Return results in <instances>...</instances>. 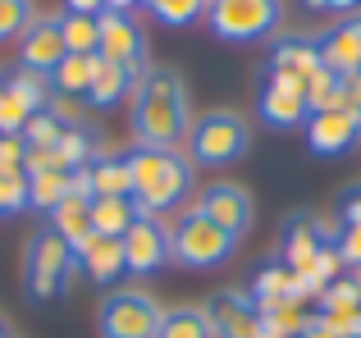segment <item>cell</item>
Segmentation results:
<instances>
[{
    "instance_id": "obj_1",
    "label": "cell",
    "mask_w": 361,
    "mask_h": 338,
    "mask_svg": "<svg viewBox=\"0 0 361 338\" xmlns=\"http://www.w3.org/2000/svg\"><path fill=\"white\" fill-rule=\"evenodd\" d=\"M128 124L137 146H156V151H174L192 128V106H188V82L178 69H142L137 87L128 96Z\"/></svg>"
},
{
    "instance_id": "obj_2",
    "label": "cell",
    "mask_w": 361,
    "mask_h": 338,
    "mask_svg": "<svg viewBox=\"0 0 361 338\" xmlns=\"http://www.w3.org/2000/svg\"><path fill=\"white\" fill-rule=\"evenodd\" d=\"M133 174V206L137 215L160 220L165 211L183 206V196L192 192V161L178 151H156V146H133L123 151Z\"/></svg>"
},
{
    "instance_id": "obj_3",
    "label": "cell",
    "mask_w": 361,
    "mask_h": 338,
    "mask_svg": "<svg viewBox=\"0 0 361 338\" xmlns=\"http://www.w3.org/2000/svg\"><path fill=\"white\" fill-rule=\"evenodd\" d=\"M73 275H78V261H73V247L60 238V233L46 224L27 238L23 247V293L27 302H60L69 293Z\"/></svg>"
},
{
    "instance_id": "obj_4",
    "label": "cell",
    "mask_w": 361,
    "mask_h": 338,
    "mask_svg": "<svg viewBox=\"0 0 361 338\" xmlns=\"http://www.w3.org/2000/svg\"><path fill=\"white\" fill-rule=\"evenodd\" d=\"M247 146H252V124H247L238 110H206L188 128L192 165H206V169H224V165L243 161Z\"/></svg>"
},
{
    "instance_id": "obj_5",
    "label": "cell",
    "mask_w": 361,
    "mask_h": 338,
    "mask_svg": "<svg viewBox=\"0 0 361 338\" xmlns=\"http://www.w3.org/2000/svg\"><path fill=\"white\" fill-rule=\"evenodd\" d=\"M169 242H174V261L183 270H220L238 251V238L215 220H206L197 206L178 215V224L169 229Z\"/></svg>"
},
{
    "instance_id": "obj_6",
    "label": "cell",
    "mask_w": 361,
    "mask_h": 338,
    "mask_svg": "<svg viewBox=\"0 0 361 338\" xmlns=\"http://www.w3.org/2000/svg\"><path fill=\"white\" fill-rule=\"evenodd\" d=\"M206 23L220 42H265L283 23V0H211Z\"/></svg>"
},
{
    "instance_id": "obj_7",
    "label": "cell",
    "mask_w": 361,
    "mask_h": 338,
    "mask_svg": "<svg viewBox=\"0 0 361 338\" xmlns=\"http://www.w3.org/2000/svg\"><path fill=\"white\" fill-rule=\"evenodd\" d=\"M165 306L142 288H115L110 297H101L97 311V334L101 338H156Z\"/></svg>"
},
{
    "instance_id": "obj_8",
    "label": "cell",
    "mask_w": 361,
    "mask_h": 338,
    "mask_svg": "<svg viewBox=\"0 0 361 338\" xmlns=\"http://www.w3.org/2000/svg\"><path fill=\"white\" fill-rule=\"evenodd\" d=\"M97 60L106 64H123V69H147V32L133 18V9H106L101 14V46Z\"/></svg>"
},
{
    "instance_id": "obj_9",
    "label": "cell",
    "mask_w": 361,
    "mask_h": 338,
    "mask_svg": "<svg viewBox=\"0 0 361 338\" xmlns=\"http://www.w3.org/2000/svg\"><path fill=\"white\" fill-rule=\"evenodd\" d=\"M174 261V242H169V229L151 215H137L133 229L123 233V265L128 275H156Z\"/></svg>"
},
{
    "instance_id": "obj_10",
    "label": "cell",
    "mask_w": 361,
    "mask_h": 338,
    "mask_svg": "<svg viewBox=\"0 0 361 338\" xmlns=\"http://www.w3.org/2000/svg\"><path fill=\"white\" fill-rule=\"evenodd\" d=\"M206 315H211L215 338H261L265 334V315L261 306L252 302V293L243 288H224L206 302Z\"/></svg>"
},
{
    "instance_id": "obj_11",
    "label": "cell",
    "mask_w": 361,
    "mask_h": 338,
    "mask_svg": "<svg viewBox=\"0 0 361 338\" xmlns=\"http://www.w3.org/2000/svg\"><path fill=\"white\" fill-rule=\"evenodd\" d=\"M64 32H60V14H32V23L18 37V69H32L42 78H51V69L64 60Z\"/></svg>"
},
{
    "instance_id": "obj_12",
    "label": "cell",
    "mask_w": 361,
    "mask_h": 338,
    "mask_svg": "<svg viewBox=\"0 0 361 338\" xmlns=\"http://www.w3.org/2000/svg\"><path fill=\"white\" fill-rule=\"evenodd\" d=\"M256 115L261 124L270 128H298L311 119V106H307V82H293V78H270L265 73V87L256 96Z\"/></svg>"
},
{
    "instance_id": "obj_13",
    "label": "cell",
    "mask_w": 361,
    "mask_h": 338,
    "mask_svg": "<svg viewBox=\"0 0 361 338\" xmlns=\"http://www.w3.org/2000/svg\"><path fill=\"white\" fill-rule=\"evenodd\" d=\"M325 247H334V233L325 229V220H316V215H293V220L283 224V238H279V261L293 275H302V270L316 265V256Z\"/></svg>"
},
{
    "instance_id": "obj_14",
    "label": "cell",
    "mask_w": 361,
    "mask_h": 338,
    "mask_svg": "<svg viewBox=\"0 0 361 338\" xmlns=\"http://www.w3.org/2000/svg\"><path fill=\"white\" fill-rule=\"evenodd\" d=\"M197 211H202L206 220H215L220 229H229L233 238L243 242V233L252 229L256 206H252V192H247L243 183H211L202 196H197Z\"/></svg>"
},
{
    "instance_id": "obj_15",
    "label": "cell",
    "mask_w": 361,
    "mask_h": 338,
    "mask_svg": "<svg viewBox=\"0 0 361 338\" xmlns=\"http://www.w3.org/2000/svg\"><path fill=\"white\" fill-rule=\"evenodd\" d=\"M357 142H361V119L353 110H320V115L307 119V146L325 161L353 151Z\"/></svg>"
},
{
    "instance_id": "obj_16",
    "label": "cell",
    "mask_w": 361,
    "mask_h": 338,
    "mask_svg": "<svg viewBox=\"0 0 361 338\" xmlns=\"http://www.w3.org/2000/svg\"><path fill=\"white\" fill-rule=\"evenodd\" d=\"M316 51H320V64L329 73H361V9L357 14H343L334 27L316 37Z\"/></svg>"
},
{
    "instance_id": "obj_17",
    "label": "cell",
    "mask_w": 361,
    "mask_h": 338,
    "mask_svg": "<svg viewBox=\"0 0 361 338\" xmlns=\"http://www.w3.org/2000/svg\"><path fill=\"white\" fill-rule=\"evenodd\" d=\"M73 261H78V275L101 284V288H110L119 275H128V265H123V238H110V233H87L73 247Z\"/></svg>"
},
{
    "instance_id": "obj_18",
    "label": "cell",
    "mask_w": 361,
    "mask_h": 338,
    "mask_svg": "<svg viewBox=\"0 0 361 338\" xmlns=\"http://www.w3.org/2000/svg\"><path fill=\"white\" fill-rule=\"evenodd\" d=\"M316 69H325L316 51V37H279L270 51V64H265L270 78H293V82H307Z\"/></svg>"
},
{
    "instance_id": "obj_19",
    "label": "cell",
    "mask_w": 361,
    "mask_h": 338,
    "mask_svg": "<svg viewBox=\"0 0 361 338\" xmlns=\"http://www.w3.org/2000/svg\"><path fill=\"white\" fill-rule=\"evenodd\" d=\"M247 293H252V302L261 306V311H270V306L298 302L302 288H298V275H293V270L283 265V261H270V265H265L261 275L252 279V288H247ZM307 302H311V297H307Z\"/></svg>"
},
{
    "instance_id": "obj_20",
    "label": "cell",
    "mask_w": 361,
    "mask_h": 338,
    "mask_svg": "<svg viewBox=\"0 0 361 338\" xmlns=\"http://www.w3.org/2000/svg\"><path fill=\"white\" fill-rule=\"evenodd\" d=\"M137 78H142L137 69H123V64H106V60H101L97 64V78H92V87H87V106H97V110L119 106L123 96H133Z\"/></svg>"
},
{
    "instance_id": "obj_21",
    "label": "cell",
    "mask_w": 361,
    "mask_h": 338,
    "mask_svg": "<svg viewBox=\"0 0 361 338\" xmlns=\"http://www.w3.org/2000/svg\"><path fill=\"white\" fill-rule=\"evenodd\" d=\"M55 151H60L64 169H87L101 156V137H97V128H92V124H64Z\"/></svg>"
},
{
    "instance_id": "obj_22",
    "label": "cell",
    "mask_w": 361,
    "mask_h": 338,
    "mask_svg": "<svg viewBox=\"0 0 361 338\" xmlns=\"http://www.w3.org/2000/svg\"><path fill=\"white\" fill-rule=\"evenodd\" d=\"M137 220V206L133 196H92V233H110V238H123Z\"/></svg>"
},
{
    "instance_id": "obj_23",
    "label": "cell",
    "mask_w": 361,
    "mask_h": 338,
    "mask_svg": "<svg viewBox=\"0 0 361 338\" xmlns=\"http://www.w3.org/2000/svg\"><path fill=\"white\" fill-rule=\"evenodd\" d=\"M97 55H64L51 69V92H64V96H87L92 78H97Z\"/></svg>"
},
{
    "instance_id": "obj_24",
    "label": "cell",
    "mask_w": 361,
    "mask_h": 338,
    "mask_svg": "<svg viewBox=\"0 0 361 338\" xmlns=\"http://www.w3.org/2000/svg\"><path fill=\"white\" fill-rule=\"evenodd\" d=\"M92 178V196H133V174L123 156H97L87 165Z\"/></svg>"
},
{
    "instance_id": "obj_25",
    "label": "cell",
    "mask_w": 361,
    "mask_h": 338,
    "mask_svg": "<svg viewBox=\"0 0 361 338\" xmlns=\"http://www.w3.org/2000/svg\"><path fill=\"white\" fill-rule=\"evenodd\" d=\"M156 338H215V330H211L206 306H169V311L160 315Z\"/></svg>"
},
{
    "instance_id": "obj_26",
    "label": "cell",
    "mask_w": 361,
    "mask_h": 338,
    "mask_svg": "<svg viewBox=\"0 0 361 338\" xmlns=\"http://www.w3.org/2000/svg\"><path fill=\"white\" fill-rule=\"evenodd\" d=\"M51 229L60 233L69 247H78V242L92 233V201H82V196H64V201L51 211Z\"/></svg>"
},
{
    "instance_id": "obj_27",
    "label": "cell",
    "mask_w": 361,
    "mask_h": 338,
    "mask_svg": "<svg viewBox=\"0 0 361 338\" xmlns=\"http://www.w3.org/2000/svg\"><path fill=\"white\" fill-rule=\"evenodd\" d=\"M60 32H64V51L69 55H97L101 46V14H60Z\"/></svg>"
},
{
    "instance_id": "obj_28",
    "label": "cell",
    "mask_w": 361,
    "mask_h": 338,
    "mask_svg": "<svg viewBox=\"0 0 361 338\" xmlns=\"http://www.w3.org/2000/svg\"><path fill=\"white\" fill-rule=\"evenodd\" d=\"M69 192H73V169H55V174H27V201H32V211H46V215H51Z\"/></svg>"
},
{
    "instance_id": "obj_29",
    "label": "cell",
    "mask_w": 361,
    "mask_h": 338,
    "mask_svg": "<svg viewBox=\"0 0 361 338\" xmlns=\"http://www.w3.org/2000/svg\"><path fill=\"white\" fill-rule=\"evenodd\" d=\"M307 106L311 115H320V110H343V78L329 69H316L307 78Z\"/></svg>"
},
{
    "instance_id": "obj_30",
    "label": "cell",
    "mask_w": 361,
    "mask_h": 338,
    "mask_svg": "<svg viewBox=\"0 0 361 338\" xmlns=\"http://www.w3.org/2000/svg\"><path fill=\"white\" fill-rule=\"evenodd\" d=\"M151 5V18L165 27H192L197 18H206V5L211 0H147Z\"/></svg>"
},
{
    "instance_id": "obj_31",
    "label": "cell",
    "mask_w": 361,
    "mask_h": 338,
    "mask_svg": "<svg viewBox=\"0 0 361 338\" xmlns=\"http://www.w3.org/2000/svg\"><path fill=\"white\" fill-rule=\"evenodd\" d=\"M0 78L23 96V106L32 110V115L37 110H51V78H42V73H32V69H14V73H0Z\"/></svg>"
},
{
    "instance_id": "obj_32",
    "label": "cell",
    "mask_w": 361,
    "mask_h": 338,
    "mask_svg": "<svg viewBox=\"0 0 361 338\" xmlns=\"http://www.w3.org/2000/svg\"><path fill=\"white\" fill-rule=\"evenodd\" d=\"M27 119H32V110H27L23 96H18V92L0 78V137H23V124H27Z\"/></svg>"
},
{
    "instance_id": "obj_33",
    "label": "cell",
    "mask_w": 361,
    "mask_h": 338,
    "mask_svg": "<svg viewBox=\"0 0 361 338\" xmlns=\"http://www.w3.org/2000/svg\"><path fill=\"white\" fill-rule=\"evenodd\" d=\"M64 124H69V119H64L60 110H37V115L23 124V142L27 146H55L60 133H64Z\"/></svg>"
},
{
    "instance_id": "obj_34",
    "label": "cell",
    "mask_w": 361,
    "mask_h": 338,
    "mask_svg": "<svg viewBox=\"0 0 361 338\" xmlns=\"http://www.w3.org/2000/svg\"><path fill=\"white\" fill-rule=\"evenodd\" d=\"M27 23H32V0H0V42L23 37Z\"/></svg>"
},
{
    "instance_id": "obj_35",
    "label": "cell",
    "mask_w": 361,
    "mask_h": 338,
    "mask_svg": "<svg viewBox=\"0 0 361 338\" xmlns=\"http://www.w3.org/2000/svg\"><path fill=\"white\" fill-rule=\"evenodd\" d=\"M0 201H5V215L32 211V201H27V174H5L0 178Z\"/></svg>"
},
{
    "instance_id": "obj_36",
    "label": "cell",
    "mask_w": 361,
    "mask_h": 338,
    "mask_svg": "<svg viewBox=\"0 0 361 338\" xmlns=\"http://www.w3.org/2000/svg\"><path fill=\"white\" fill-rule=\"evenodd\" d=\"M334 251H338V261H343V265L361 270V224H348V229H338Z\"/></svg>"
},
{
    "instance_id": "obj_37",
    "label": "cell",
    "mask_w": 361,
    "mask_h": 338,
    "mask_svg": "<svg viewBox=\"0 0 361 338\" xmlns=\"http://www.w3.org/2000/svg\"><path fill=\"white\" fill-rule=\"evenodd\" d=\"M55 169H64V161H60V151H55V146H27L23 174H55Z\"/></svg>"
},
{
    "instance_id": "obj_38",
    "label": "cell",
    "mask_w": 361,
    "mask_h": 338,
    "mask_svg": "<svg viewBox=\"0 0 361 338\" xmlns=\"http://www.w3.org/2000/svg\"><path fill=\"white\" fill-rule=\"evenodd\" d=\"M23 156H27L23 137H0V178L5 174H23Z\"/></svg>"
},
{
    "instance_id": "obj_39",
    "label": "cell",
    "mask_w": 361,
    "mask_h": 338,
    "mask_svg": "<svg viewBox=\"0 0 361 338\" xmlns=\"http://www.w3.org/2000/svg\"><path fill=\"white\" fill-rule=\"evenodd\" d=\"M348 224H361V183H348L338 196V229H348Z\"/></svg>"
},
{
    "instance_id": "obj_40",
    "label": "cell",
    "mask_w": 361,
    "mask_h": 338,
    "mask_svg": "<svg viewBox=\"0 0 361 338\" xmlns=\"http://www.w3.org/2000/svg\"><path fill=\"white\" fill-rule=\"evenodd\" d=\"M343 110L361 119V73H343Z\"/></svg>"
},
{
    "instance_id": "obj_41",
    "label": "cell",
    "mask_w": 361,
    "mask_h": 338,
    "mask_svg": "<svg viewBox=\"0 0 361 338\" xmlns=\"http://www.w3.org/2000/svg\"><path fill=\"white\" fill-rule=\"evenodd\" d=\"M69 14H106V0H64Z\"/></svg>"
},
{
    "instance_id": "obj_42",
    "label": "cell",
    "mask_w": 361,
    "mask_h": 338,
    "mask_svg": "<svg viewBox=\"0 0 361 338\" xmlns=\"http://www.w3.org/2000/svg\"><path fill=\"white\" fill-rule=\"evenodd\" d=\"M320 9H329V14H338V18H343V14H357V9H361V0H320Z\"/></svg>"
},
{
    "instance_id": "obj_43",
    "label": "cell",
    "mask_w": 361,
    "mask_h": 338,
    "mask_svg": "<svg viewBox=\"0 0 361 338\" xmlns=\"http://www.w3.org/2000/svg\"><path fill=\"white\" fill-rule=\"evenodd\" d=\"M302 338H353V334H334V330H325V325H316V320H311V330L302 334Z\"/></svg>"
},
{
    "instance_id": "obj_44",
    "label": "cell",
    "mask_w": 361,
    "mask_h": 338,
    "mask_svg": "<svg viewBox=\"0 0 361 338\" xmlns=\"http://www.w3.org/2000/svg\"><path fill=\"white\" fill-rule=\"evenodd\" d=\"M137 0H106V9H133Z\"/></svg>"
},
{
    "instance_id": "obj_45",
    "label": "cell",
    "mask_w": 361,
    "mask_h": 338,
    "mask_svg": "<svg viewBox=\"0 0 361 338\" xmlns=\"http://www.w3.org/2000/svg\"><path fill=\"white\" fill-rule=\"evenodd\" d=\"M0 338H14V334H9V325H5V315H0Z\"/></svg>"
},
{
    "instance_id": "obj_46",
    "label": "cell",
    "mask_w": 361,
    "mask_h": 338,
    "mask_svg": "<svg viewBox=\"0 0 361 338\" xmlns=\"http://www.w3.org/2000/svg\"><path fill=\"white\" fill-rule=\"evenodd\" d=\"M353 338H361V315H357V330H353Z\"/></svg>"
},
{
    "instance_id": "obj_47",
    "label": "cell",
    "mask_w": 361,
    "mask_h": 338,
    "mask_svg": "<svg viewBox=\"0 0 361 338\" xmlns=\"http://www.w3.org/2000/svg\"><path fill=\"white\" fill-rule=\"evenodd\" d=\"M302 5H311V9H320V0H302Z\"/></svg>"
},
{
    "instance_id": "obj_48",
    "label": "cell",
    "mask_w": 361,
    "mask_h": 338,
    "mask_svg": "<svg viewBox=\"0 0 361 338\" xmlns=\"http://www.w3.org/2000/svg\"><path fill=\"white\" fill-rule=\"evenodd\" d=\"M0 215H5V201H0Z\"/></svg>"
}]
</instances>
